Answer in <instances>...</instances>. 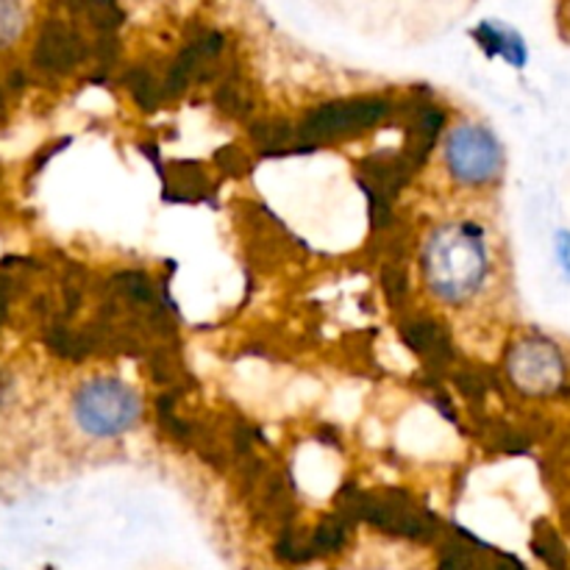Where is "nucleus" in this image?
<instances>
[{
    "mask_svg": "<svg viewBox=\"0 0 570 570\" xmlns=\"http://www.w3.org/2000/svg\"><path fill=\"white\" fill-rule=\"evenodd\" d=\"M423 271L429 287L449 304L468 301L488 276V245L471 223H449L426 239Z\"/></svg>",
    "mask_w": 570,
    "mask_h": 570,
    "instance_id": "f257e3e1",
    "label": "nucleus"
},
{
    "mask_svg": "<svg viewBox=\"0 0 570 570\" xmlns=\"http://www.w3.org/2000/svg\"><path fill=\"white\" fill-rule=\"evenodd\" d=\"M139 399L117 379H92L76 395V421L92 438H115L139 421Z\"/></svg>",
    "mask_w": 570,
    "mask_h": 570,
    "instance_id": "f03ea898",
    "label": "nucleus"
},
{
    "mask_svg": "<svg viewBox=\"0 0 570 570\" xmlns=\"http://www.w3.org/2000/svg\"><path fill=\"white\" fill-rule=\"evenodd\" d=\"M445 161H449L451 176L460 178L462 184H471V187L495 181L501 176V167H504L501 145L482 126L454 128L449 145H445Z\"/></svg>",
    "mask_w": 570,
    "mask_h": 570,
    "instance_id": "7ed1b4c3",
    "label": "nucleus"
},
{
    "mask_svg": "<svg viewBox=\"0 0 570 570\" xmlns=\"http://www.w3.org/2000/svg\"><path fill=\"white\" fill-rule=\"evenodd\" d=\"M390 104L379 98H354V100H337V104H328L323 109H315L301 126V137L306 142H317V139L337 137V134L356 131V128H365L371 122H376L379 117L387 115Z\"/></svg>",
    "mask_w": 570,
    "mask_h": 570,
    "instance_id": "20e7f679",
    "label": "nucleus"
},
{
    "mask_svg": "<svg viewBox=\"0 0 570 570\" xmlns=\"http://www.w3.org/2000/svg\"><path fill=\"white\" fill-rule=\"evenodd\" d=\"M510 373L527 393H557L566 376L560 351L546 340H523L510 356Z\"/></svg>",
    "mask_w": 570,
    "mask_h": 570,
    "instance_id": "39448f33",
    "label": "nucleus"
},
{
    "mask_svg": "<svg viewBox=\"0 0 570 570\" xmlns=\"http://www.w3.org/2000/svg\"><path fill=\"white\" fill-rule=\"evenodd\" d=\"M78 45L81 39L61 22L45 26L42 39L37 45V65L45 70H67L78 59Z\"/></svg>",
    "mask_w": 570,
    "mask_h": 570,
    "instance_id": "423d86ee",
    "label": "nucleus"
},
{
    "mask_svg": "<svg viewBox=\"0 0 570 570\" xmlns=\"http://www.w3.org/2000/svg\"><path fill=\"white\" fill-rule=\"evenodd\" d=\"M406 340L421 354H438L440 348L449 345V337H445V332L434 321H415L412 326H406Z\"/></svg>",
    "mask_w": 570,
    "mask_h": 570,
    "instance_id": "0eeeda50",
    "label": "nucleus"
},
{
    "mask_svg": "<svg viewBox=\"0 0 570 570\" xmlns=\"http://www.w3.org/2000/svg\"><path fill=\"white\" fill-rule=\"evenodd\" d=\"M26 26V9L17 3H0V48H9Z\"/></svg>",
    "mask_w": 570,
    "mask_h": 570,
    "instance_id": "6e6552de",
    "label": "nucleus"
},
{
    "mask_svg": "<svg viewBox=\"0 0 570 570\" xmlns=\"http://www.w3.org/2000/svg\"><path fill=\"white\" fill-rule=\"evenodd\" d=\"M534 551L549 562L551 570H566V549L551 529H538L534 534Z\"/></svg>",
    "mask_w": 570,
    "mask_h": 570,
    "instance_id": "1a4fd4ad",
    "label": "nucleus"
},
{
    "mask_svg": "<svg viewBox=\"0 0 570 570\" xmlns=\"http://www.w3.org/2000/svg\"><path fill=\"white\" fill-rule=\"evenodd\" d=\"M289 137H293V134H289L287 122H282V120L259 122V126H256V139H259L265 148H278V145L287 142Z\"/></svg>",
    "mask_w": 570,
    "mask_h": 570,
    "instance_id": "9d476101",
    "label": "nucleus"
}]
</instances>
